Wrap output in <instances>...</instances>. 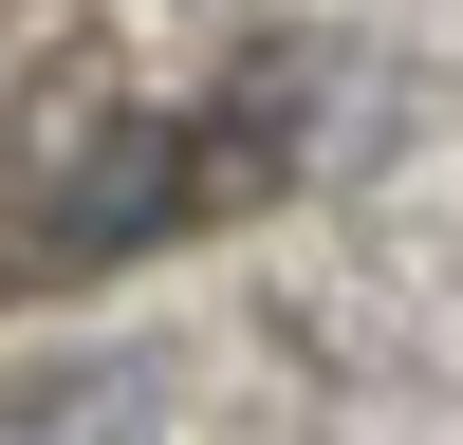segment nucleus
<instances>
[{
  "instance_id": "obj_1",
  "label": "nucleus",
  "mask_w": 463,
  "mask_h": 445,
  "mask_svg": "<svg viewBox=\"0 0 463 445\" xmlns=\"http://www.w3.org/2000/svg\"><path fill=\"white\" fill-rule=\"evenodd\" d=\"M167 427V390H148L130 353H93V371H37V390H0V445H148Z\"/></svg>"
}]
</instances>
